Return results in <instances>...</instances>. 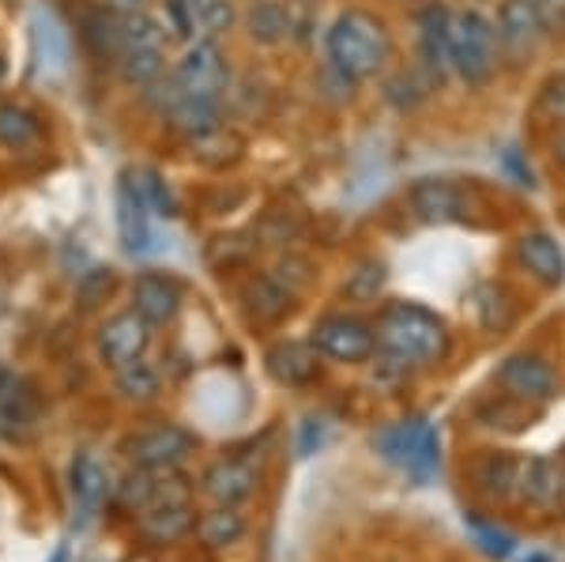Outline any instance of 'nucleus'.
Listing matches in <instances>:
<instances>
[{
  "label": "nucleus",
  "mask_w": 565,
  "mask_h": 562,
  "mask_svg": "<svg viewBox=\"0 0 565 562\" xmlns=\"http://www.w3.org/2000/svg\"><path fill=\"white\" fill-rule=\"evenodd\" d=\"M196 438L185 427H174V423H162V427L143 431L140 438L132 442L129 453L140 468H154V473H167V468H178L181 460L193 453Z\"/></svg>",
  "instance_id": "10"
},
{
  "label": "nucleus",
  "mask_w": 565,
  "mask_h": 562,
  "mask_svg": "<svg viewBox=\"0 0 565 562\" xmlns=\"http://www.w3.org/2000/svg\"><path fill=\"white\" fill-rule=\"evenodd\" d=\"M117 226H121V242L129 253L148 250V201H143L140 185H132L129 178L117 185Z\"/></svg>",
  "instance_id": "18"
},
{
  "label": "nucleus",
  "mask_w": 565,
  "mask_h": 562,
  "mask_svg": "<svg viewBox=\"0 0 565 562\" xmlns=\"http://www.w3.org/2000/svg\"><path fill=\"white\" fill-rule=\"evenodd\" d=\"M148 343H151V325L143 321L136 310L109 317V321L103 325V332H98V351H103V359L114 370H121V367H129V362L143 359Z\"/></svg>",
  "instance_id": "11"
},
{
  "label": "nucleus",
  "mask_w": 565,
  "mask_h": 562,
  "mask_svg": "<svg viewBox=\"0 0 565 562\" xmlns=\"http://www.w3.org/2000/svg\"><path fill=\"white\" fill-rule=\"evenodd\" d=\"M498 26L487 20L476 8L449 15V53H452V72L468 87H482L498 68Z\"/></svg>",
  "instance_id": "3"
},
{
  "label": "nucleus",
  "mask_w": 565,
  "mask_h": 562,
  "mask_svg": "<svg viewBox=\"0 0 565 562\" xmlns=\"http://www.w3.org/2000/svg\"><path fill=\"white\" fill-rule=\"evenodd\" d=\"M313 343L324 359L335 362H366L373 351H377V329H370L362 317H348V314H332L321 317L313 325Z\"/></svg>",
  "instance_id": "5"
},
{
  "label": "nucleus",
  "mask_w": 565,
  "mask_h": 562,
  "mask_svg": "<svg viewBox=\"0 0 565 562\" xmlns=\"http://www.w3.org/2000/svg\"><path fill=\"white\" fill-rule=\"evenodd\" d=\"M162 68H167L162 50H125L121 53V76H125V84H132V87L154 84V79L162 76Z\"/></svg>",
  "instance_id": "28"
},
{
  "label": "nucleus",
  "mask_w": 565,
  "mask_h": 562,
  "mask_svg": "<svg viewBox=\"0 0 565 562\" xmlns=\"http://www.w3.org/2000/svg\"><path fill=\"white\" fill-rule=\"evenodd\" d=\"M276 279L287 287V291H302V287L309 284V265H306V261H298V257H287L276 268Z\"/></svg>",
  "instance_id": "40"
},
{
  "label": "nucleus",
  "mask_w": 565,
  "mask_h": 562,
  "mask_svg": "<svg viewBox=\"0 0 565 562\" xmlns=\"http://www.w3.org/2000/svg\"><path fill=\"white\" fill-rule=\"evenodd\" d=\"M117 389H121V396H129V401H148V396L159 393V370H154L148 359H136L129 367L117 370Z\"/></svg>",
  "instance_id": "30"
},
{
  "label": "nucleus",
  "mask_w": 565,
  "mask_h": 562,
  "mask_svg": "<svg viewBox=\"0 0 565 562\" xmlns=\"http://www.w3.org/2000/svg\"><path fill=\"white\" fill-rule=\"evenodd\" d=\"M324 45H328V65L340 72V76H348L351 84L373 79L392 57V39L385 23L377 15L362 12V8H348L332 23Z\"/></svg>",
  "instance_id": "2"
},
{
  "label": "nucleus",
  "mask_w": 565,
  "mask_h": 562,
  "mask_svg": "<svg viewBox=\"0 0 565 562\" xmlns=\"http://www.w3.org/2000/svg\"><path fill=\"white\" fill-rule=\"evenodd\" d=\"M189 4H193V0H189Z\"/></svg>",
  "instance_id": "47"
},
{
  "label": "nucleus",
  "mask_w": 565,
  "mask_h": 562,
  "mask_svg": "<svg viewBox=\"0 0 565 562\" xmlns=\"http://www.w3.org/2000/svg\"><path fill=\"white\" fill-rule=\"evenodd\" d=\"M167 121L196 140V136H207V132L223 129V110H218V98H193V95H185V103H181L178 110L167 117Z\"/></svg>",
  "instance_id": "22"
},
{
  "label": "nucleus",
  "mask_w": 565,
  "mask_h": 562,
  "mask_svg": "<svg viewBox=\"0 0 565 562\" xmlns=\"http://www.w3.org/2000/svg\"><path fill=\"white\" fill-rule=\"evenodd\" d=\"M181 306V291L174 279L159 276V272H143L132 284V310L143 317L148 325H167L174 321Z\"/></svg>",
  "instance_id": "15"
},
{
  "label": "nucleus",
  "mask_w": 565,
  "mask_h": 562,
  "mask_svg": "<svg viewBox=\"0 0 565 562\" xmlns=\"http://www.w3.org/2000/svg\"><path fill=\"white\" fill-rule=\"evenodd\" d=\"M306 438H313V420L306 423ZM302 453H309V442H302Z\"/></svg>",
  "instance_id": "45"
},
{
  "label": "nucleus",
  "mask_w": 565,
  "mask_h": 562,
  "mask_svg": "<svg viewBox=\"0 0 565 562\" xmlns=\"http://www.w3.org/2000/svg\"><path fill=\"white\" fill-rule=\"evenodd\" d=\"M154 491H159V473L154 468H140L136 465V473H129L117 484V502L125 506V510H148L154 502Z\"/></svg>",
  "instance_id": "27"
},
{
  "label": "nucleus",
  "mask_w": 565,
  "mask_h": 562,
  "mask_svg": "<svg viewBox=\"0 0 565 562\" xmlns=\"http://www.w3.org/2000/svg\"><path fill=\"white\" fill-rule=\"evenodd\" d=\"M140 193H143V201H148V208H154L159 215H174L178 212V204H174V197H170L167 181H162L159 174H151V170L140 181Z\"/></svg>",
  "instance_id": "39"
},
{
  "label": "nucleus",
  "mask_w": 565,
  "mask_h": 562,
  "mask_svg": "<svg viewBox=\"0 0 565 562\" xmlns=\"http://www.w3.org/2000/svg\"><path fill=\"white\" fill-rule=\"evenodd\" d=\"M476 479L490 498H509L521 491V460L509 453H487L476 468Z\"/></svg>",
  "instance_id": "21"
},
{
  "label": "nucleus",
  "mask_w": 565,
  "mask_h": 562,
  "mask_svg": "<svg viewBox=\"0 0 565 562\" xmlns=\"http://www.w3.org/2000/svg\"><path fill=\"white\" fill-rule=\"evenodd\" d=\"M174 79L193 98H223V91L231 87V68H226L215 42L200 39L193 45H185V53H181V61L174 65Z\"/></svg>",
  "instance_id": "6"
},
{
  "label": "nucleus",
  "mask_w": 565,
  "mask_h": 562,
  "mask_svg": "<svg viewBox=\"0 0 565 562\" xmlns=\"http://www.w3.org/2000/svg\"><path fill=\"white\" fill-rule=\"evenodd\" d=\"M468 532H471V540L479 543L482 555H490V559H509V555H513V548H516L513 532L498 529V524H490V521L468 518Z\"/></svg>",
  "instance_id": "32"
},
{
  "label": "nucleus",
  "mask_w": 565,
  "mask_h": 562,
  "mask_svg": "<svg viewBox=\"0 0 565 562\" xmlns=\"http://www.w3.org/2000/svg\"><path fill=\"white\" fill-rule=\"evenodd\" d=\"M245 31L260 45H279L295 34V20L279 0H253V8L245 12Z\"/></svg>",
  "instance_id": "20"
},
{
  "label": "nucleus",
  "mask_w": 565,
  "mask_h": 562,
  "mask_svg": "<svg viewBox=\"0 0 565 562\" xmlns=\"http://www.w3.org/2000/svg\"><path fill=\"white\" fill-rule=\"evenodd\" d=\"M498 385L513 401L546 404L558 396V374H554V367L543 356H509L498 370Z\"/></svg>",
  "instance_id": "7"
},
{
  "label": "nucleus",
  "mask_w": 565,
  "mask_h": 562,
  "mask_svg": "<svg viewBox=\"0 0 565 562\" xmlns=\"http://www.w3.org/2000/svg\"><path fill=\"white\" fill-rule=\"evenodd\" d=\"M449 15L445 8H423L418 12V68L426 72L430 84H445L452 72V53H449Z\"/></svg>",
  "instance_id": "9"
},
{
  "label": "nucleus",
  "mask_w": 565,
  "mask_h": 562,
  "mask_svg": "<svg viewBox=\"0 0 565 562\" xmlns=\"http://www.w3.org/2000/svg\"><path fill=\"white\" fill-rule=\"evenodd\" d=\"M193 529H196V518H193V506L189 502L151 506V510H143V518H140V532L151 543H178Z\"/></svg>",
  "instance_id": "19"
},
{
  "label": "nucleus",
  "mask_w": 565,
  "mask_h": 562,
  "mask_svg": "<svg viewBox=\"0 0 565 562\" xmlns=\"http://www.w3.org/2000/svg\"><path fill=\"white\" fill-rule=\"evenodd\" d=\"M148 4L151 0H106L109 12L121 15V20H129V15H136V12H148Z\"/></svg>",
  "instance_id": "43"
},
{
  "label": "nucleus",
  "mask_w": 565,
  "mask_h": 562,
  "mask_svg": "<svg viewBox=\"0 0 565 562\" xmlns=\"http://www.w3.org/2000/svg\"><path fill=\"white\" fill-rule=\"evenodd\" d=\"M234 4L231 0H193V23L196 34H204L207 42H215L218 34H226L234 26Z\"/></svg>",
  "instance_id": "29"
},
{
  "label": "nucleus",
  "mask_w": 565,
  "mask_h": 562,
  "mask_svg": "<svg viewBox=\"0 0 565 562\" xmlns=\"http://www.w3.org/2000/svg\"><path fill=\"white\" fill-rule=\"evenodd\" d=\"M84 39L98 57H114V53H125V31H121V15H114L109 8L103 12H90L84 23Z\"/></svg>",
  "instance_id": "25"
},
{
  "label": "nucleus",
  "mask_w": 565,
  "mask_h": 562,
  "mask_svg": "<svg viewBox=\"0 0 565 562\" xmlns=\"http://www.w3.org/2000/svg\"><path fill=\"white\" fill-rule=\"evenodd\" d=\"M185 95H189V91L181 87L174 76H170V79H162V76H159L154 84L143 87V103H148V110H154L159 117H170V114H174L178 106L185 103Z\"/></svg>",
  "instance_id": "36"
},
{
  "label": "nucleus",
  "mask_w": 565,
  "mask_h": 562,
  "mask_svg": "<svg viewBox=\"0 0 565 562\" xmlns=\"http://www.w3.org/2000/svg\"><path fill=\"white\" fill-rule=\"evenodd\" d=\"M516 257H521V265L532 272L543 287L565 284V253H562L558 242H554V234H546V231L521 234V242H516Z\"/></svg>",
  "instance_id": "14"
},
{
  "label": "nucleus",
  "mask_w": 565,
  "mask_h": 562,
  "mask_svg": "<svg viewBox=\"0 0 565 562\" xmlns=\"http://www.w3.org/2000/svg\"><path fill=\"white\" fill-rule=\"evenodd\" d=\"M551 156H554V162H558V167H565V132H558L551 140Z\"/></svg>",
  "instance_id": "44"
},
{
  "label": "nucleus",
  "mask_w": 565,
  "mask_h": 562,
  "mask_svg": "<svg viewBox=\"0 0 565 562\" xmlns=\"http://www.w3.org/2000/svg\"><path fill=\"white\" fill-rule=\"evenodd\" d=\"M72 495H76V506L84 513H95L106 498V473L98 468V460L90 453H79L72 460Z\"/></svg>",
  "instance_id": "23"
},
{
  "label": "nucleus",
  "mask_w": 565,
  "mask_h": 562,
  "mask_svg": "<svg viewBox=\"0 0 565 562\" xmlns=\"http://www.w3.org/2000/svg\"><path fill=\"white\" fill-rule=\"evenodd\" d=\"M249 298H253V310H257L260 317H279V314L290 310V298H295V291H287L276 276H264L253 284Z\"/></svg>",
  "instance_id": "33"
},
{
  "label": "nucleus",
  "mask_w": 565,
  "mask_h": 562,
  "mask_svg": "<svg viewBox=\"0 0 565 562\" xmlns=\"http://www.w3.org/2000/svg\"><path fill=\"white\" fill-rule=\"evenodd\" d=\"M200 540L207 543V548H231V543H238L245 537V518L234 506H215L212 513H204L196 524Z\"/></svg>",
  "instance_id": "24"
},
{
  "label": "nucleus",
  "mask_w": 565,
  "mask_h": 562,
  "mask_svg": "<svg viewBox=\"0 0 565 562\" xmlns=\"http://www.w3.org/2000/svg\"><path fill=\"white\" fill-rule=\"evenodd\" d=\"M524 562H551V559H546V555H527Z\"/></svg>",
  "instance_id": "46"
},
{
  "label": "nucleus",
  "mask_w": 565,
  "mask_h": 562,
  "mask_svg": "<svg viewBox=\"0 0 565 562\" xmlns=\"http://www.w3.org/2000/svg\"><path fill=\"white\" fill-rule=\"evenodd\" d=\"M540 114L551 121H565V72H554L540 84Z\"/></svg>",
  "instance_id": "37"
},
{
  "label": "nucleus",
  "mask_w": 565,
  "mask_h": 562,
  "mask_svg": "<svg viewBox=\"0 0 565 562\" xmlns=\"http://www.w3.org/2000/svg\"><path fill=\"white\" fill-rule=\"evenodd\" d=\"M39 121L20 106H0V144L12 151H23L31 144H39Z\"/></svg>",
  "instance_id": "26"
},
{
  "label": "nucleus",
  "mask_w": 565,
  "mask_h": 562,
  "mask_svg": "<svg viewBox=\"0 0 565 562\" xmlns=\"http://www.w3.org/2000/svg\"><path fill=\"white\" fill-rule=\"evenodd\" d=\"M521 495L535 510H554L565 495V476L558 473V465L546 457H527L521 460Z\"/></svg>",
  "instance_id": "17"
},
{
  "label": "nucleus",
  "mask_w": 565,
  "mask_h": 562,
  "mask_svg": "<svg viewBox=\"0 0 565 562\" xmlns=\"http://www.w3.org/2000/svg\"><path fill=\"white\" fill-rule=\"evenodd\" d=\"M381 287H385V265L381 261H362L348 279V298H354V303H373L381 295Z\"/></svg>",
  "instance_id": "35"
},
{
  "label": "nucleus",
  "mask_w": 565,
  "mask_h": 562,
  "mask_svg": "<svg viewBox=\"0 0 565 562\" xmlns=\"http://www.w3.org/2000/svg\"><path fill=\"white\" fill-rule=\"evenodd\" d=\"M257 484H260V476L249 460L223 457L204 473V479H200V491L212 498L215 506H238V502H245V498L257 495Z\"/></svg>",
  "instance_id": "12"
},
{
  "label": "nucleus",
  "mask_w": 565,
  "mask_h": 562,
  "mask_svg": "<svg viewBox=\"0 0 565 562\" xmlns=\"http://www.w3.org/2000/svg\"><path fill=\"white\" fill-rule=\"evenodd\" d=\"M121 31H125V50H162V42H167L162 20H154L151 12H136L129 20H121Z\"/></svg>",
  "instance_id": "31"
},
{
  "label": "nucleus",
  "mask_w": 565,
  "mask_h": 562,
  "mask_svg": "<svg viewBox=\"0 0 565 562\" xmlns=\"http://www.w3.org/2000/svg\"><path fill=\"white\" fill-rule=\"evenodd\" d=\"M535 4H540V15H543L546 34L565 31V0H535Z\"/></svg>",
  "instance_id": "42"
},
{
  "label": "nucleus",
  "mask_w": 565,
  "mask_h": 562,
  "mask_svg": "<svg viewBox=\"0 0 565 562\" xmlns=\"http://www.w3.org/2000/svg\"><path fill=\"white\" fill-rule=\"evenodd\" d=\"M109 291H114V272H109V268H90L87 276L79 279V287H76V295H79V303H84V306H98Z\"/></svg>",
  "instance_id": "38"
},
{
  "label": "nucleus",
  "mask_w": 565,
  "mask_h": 562,
  "mask_svg": "<svg viewBox=\"0 0 565 562\" xmlns=\"http://www.w3.org/2000/svg\"><path fill=\"white\" fill-rule=\"evenodd\" d=\"M501 167H505L509 174H513V181H516V185H527V189L535 185V178H532V167H527V162H524L521 148H505V151H501Z\"/></svg>",
  "instance_id": "41"
},
{
  "label": "nucleus",
  "mask_w": 565,
  "mask_h": 562,
  "mask_svg": "<svg viewBox=\"0 0 565 562\" xmlns=\"http://www.w3.org/2000/svg\"><path fill=\"white\" fill-rule=\"evenodd\" d=\"M407 201H412V212L423 223H452L463 215L460 189L445 178H418L412 193H407Z\"/></svg>",
  "instance_id": "13"
},
{
  "label": "nucleus",
  "mask_w": 565,
  "mask_h": 562,
  "mask_svg": "<svg viewBox=\"0 0 565 562\" xmlns=\"http://www.w3.org/2000/svg\"><path fill=\"white\" fill-rule=\"evenodd\" d=\"M449 348L441 317L415 303H392L377 317V351L399 367H430Z\"/></svg>",
  "instance_id": "1"
},
{
  "label": "nucleus",
  "mask_w": 565,
  "mask_h": 562,
  "mask_svg": "<svg viewBox=\"0 0 565 562\" xmlns=\"http://www.w3.org/2000/svg\"><path fill=\"white\" fill-rule=\"evenodd\" d=\"M268 374L282 385H309L321 374V351L313 343H276L268 351Z\"/></svg>",
  "instance_id": "16"
},
{
  "label": "nucleus",
  "mask_w": 565,
  "mask_h": 562,
  "mask_svg": "<svg viewBox=\"0 0 565 562\" xmlns=\"http://www.w3.org/2000/svg\"><path fill=\"white\" fill-rule=\"evenodd\" d=\"M476 314L487 329H501V325H509V317H513V306H509V295L501 291V287L487 284L476 291Z\"/></svg>",
  "instance_id": "34"
},
{
  "label": "nucleus",
  "mask_w": 565,
  "mask_h": 562,
  "mask_svg": "<svg viewBox=\"0 0 565 562\" xmlns=\"http://www.w3.org/2000/svg\"><path fill=\"white\" fill-rule=\"evenodd\" d=\"M498 42L509 57L524 61L535 53V45L546 39V26L540 15V4L535 0H501L498 8Z\"/></svg>",
  "instance_id": "8"
},
{
  "label": "nucleus",
  "mask_w": 565,
  "mask_h": 562,
  "mask_svg": "<svg viewBox=\"0 0 565 562\" xmlns=\"http://www.w3.org/2000/svg\"><path fill=\"white\" fill-rule=\"evenodd\" d=\"M373 446H377V453L388 460V465H396L399 473H407L415 484H426V479L437 473V465H441V438H437L434 423L423 420V415L381 431Z\"/></svg>",
  "instance_id": "4"
}]
</instances>
